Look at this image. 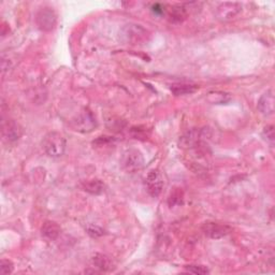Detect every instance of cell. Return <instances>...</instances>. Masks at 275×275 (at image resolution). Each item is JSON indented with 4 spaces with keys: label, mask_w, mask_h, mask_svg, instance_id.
<instances>
[{
    "label": "cell",
    "mask_w": 275,
    "mask_h": 275,
    "mask_svg": "<svg viewBox=\"0 0 275 275\" xmlns=\"http://www.w3.org/2000/svg\"><path fill=\"white\" fill-rule=\"evenodd\" d=\"M121 37L127 44L140 45L149 41L150 32L141 25L128 24L124 26L121 32Z\"/></svg>",
    "instance_id": "obj_2"
},
{
    "label": "cell",
    "mask_w": 275,
    "mask_h": 275,
    "mask_svg": "<svg viewBox=\"0 0 275 275\" xmlns=\"http://www.w3.org/2000/svg\"><path fill=\"white\" fill-rule=\"evenodd\" d=\"M152 11L155 14H158V15H160V14L164 13L165 6L163 4H160V3H155V4L152 5Z\"/></svg>",
    "instance_id": "obj_21"
},
{
    "label": "cell",
    "mask_w": 275,
    "mask_h": 275,
    "mask_svg": "<svg viewBox=\"0 0 275 275\" xmlns=\"http://www.w3.org/2000/svg\"><path fill=\"white\" fill-rule=\"evenodd\" d=\"M187 16V12L184 6L182 5H176L173 6L170 11V17L174 22H182L184 20Z\"/></svg>",
    "instance_id": "obj_15"
},
{
    "label": "cell",
    "mask_w": 275,
    "mask_h": 275,
    "mask_svg": "<svg viewBox=\"0 0 275 275\" xmlns=\"http://www.w3.org/2000/svg\"><path fill=\"white\" fill-rule=\"evenodd\" d=\"M96 126V118L87 109H84L71 119V127L79 132H90L95 129Z\"/></svg>",
    "instance_id": "obj_3"
},
{
    "label": "cell",
    "mask_w": 275,
    "mask_h": 275,
    "mask_svg": "<svg viewBox=\"0 0 275 275\" xmlns=\"http://www.w3.org/2000/svg\"><path fill=\"white\" fill-rule=\"evenodd\" d=\"M93 264L102 272H109L114 269V265L110 257L103 254H95L93 257Z\"/></svg>",
    "instance_id": "obj_13"
},
{
    "label": "cell",
    "mask_w": 275,
    "mask_h": 275,
    "mask_svg": "<svg viewBox=\"0 0 275 275\" xmlns=\"http://www.w3.org/2000/svg\"><path fill=\"white\" fill-rule=\"evenodd\" d=\"M14 270V266L12 262L8 259H2L0 262V273L1 274H11Z\"/></svg>",
    "instance_id": "obj_18"
},
{
    "label": "cell",
    "mask_w": 275,
    "mask_h": 275,
    "mask_svg": "<svg viewBox=\"0 0 275 275\" xmlns=\"http://www.w3.org/2000/svg\"><path fill=\"white\" fill-rule=\"evenodd\" d=\"M265 137L266 139L269 141V142L273 143L274 142V127L273 126H267L265 128Z\"/></svg>",
    "instance_id": "obj_20"
},
{
    "label": "cell",
    "mask_w": 275,
    "mask_h": 275,
    "mask_svg": "<svg viewBox=\"0 0 275 275\" xmlns=\"http://www.w3.org/2000/svg\"><path fill=\"white\" fill-rule=\"evenodd\" d=\"M57 23V15L55 11L48 6L41 8L36 14V24L42 31L53 30Z\"/></svg>",
    "instance_id": "obj_4"
},
{
    "label": "cell",
    "mask_w": 275,
    "mask_h": 275,
    "mask_svg": "<svg viewBox=\"0 0 275 275\" xmlns=\"http://www.w3.org/2000/svg\"><path fill=\"white\" fill-rule=\"evenodd\" d=\"M274 94L273 90H268L260 97L258 101V110L264 115H271L274 112Z\"/></svg>",
    "instance_id": "obj_10"
},
{
    "label": "cell",
    "mask_w": 275,
    "mask_h": 275,
    "mask_svg": "<svg viewBox=\"0 0 275 275\" xmlns=\"http://www.w3.org/2000/svg\"><path fill=\"white\" fill-rule=\"evenodd\" d=\"M202 231L206 237L213 240H218L229 235L231 232V227L221 223L207 222L202 225Z\"/></svg>",
    "instance_id": "obj_7"
},
{
    "label": "cell",
    "mask_w": 275,
    "mask_h": 275,
    "mask_svg": "<svg viewBox=\"0 0 275 275\" xmlns=\"http://www.w3.org/2000/svg\"><path fill=\"white\" fill-rule=\"evenodd\" d=\"M122 165L127 172H137L144 166L143 155L138 150H128L124 154Z\"/></svg>",
    "instance_id": "obj_5"
},
{
    "label": "cell",
    "mask_w": 275,
    "mask_h": 275,
    "mask_svg": "<svg viewBox=\"0 0 275 275\" xmlns=\"http://www.w3.org/2000/svg\"><path fill=\"white\" fill-rule=\"evenodd\" d=\"M23 135V128L18 123L14 121H8L2 125V137L9 143H14L19 140Z\"/></svg>",
    "instance_id": "obj_8"
},
{
    "label": "cell",
    "mask_w": 275,
    "mask_h": 275,
    "mask_svg": "<svg viewBox=\"0 0 275 275\" xmlns=\"http://www.w3.org/2000/svg\"><path fill=\"white\" fill-rule=\"evenodd\" d=\"M87 232H88V235L93 238H98V237H101L104 235V231L100 227H98V226H94V225L88 226Z\"/></svg>",
    "instance_id": "obj_19"
},
{
    "label": "cell",
    "mask_w": 275,
    "mask_h": 275,
    "mask_svg": "<svg viewBox=\"0 0 275 275\" xmlns=\"http://www.w3.org/2000/svg\"><path fill=\"white\" fill-rule=\"evenodd\" d=\"M60 227L57 223L53 221H46L41 228L42 237L46 239L47 241H55L60 235Z\"/></svg>",
    "instance_id": "obj_11"
},
{
    "label": "cell",
    "mask_w": 275,
    "mask_h": 275,
    "mask_svg": "<svg viewBox=\"0 0 275 275\" xmlns=\"http://www.w3.org/2000/svg\"><path fill=\"white\" fill-rule=\"evenodd\" d=\"M66 140L57 131L47 132L42 140V149L50 157L57 158L62 156L66 151Z\"/></svg>",
    "instance_id": "obj_1"
},
{
    "label": "cell",
    "mask_w": 275,
    "mask_h": 275,
    "mask_svg": "<svg viewBox=\"0 0 275 275\" xmlns=\"http://www.w3.org/2000/svg\"><path fill=\"white\" fill-rule=\"evenodd\" d=\"M242 11V4L239 2H224L218 5L217 16L223 20H228L237 16Z\"/></svg>",
    "instance_id": "obj_9"
},
{
    "label": "cell",
    "mask_w": 275,
    "mask_h": 275,
    "mask_svg": "<svg viewBox=\"0 0 275 275\" xmlns=\"http://www.w3.org/2000/svg\"><path fill=\"white\" fill-rule=\"evenodd\" d=\"M145 186L153 198H157L161 194L165 186L164 176L158 170H152L149 172L145 178Z\"/></svg>",
    "instance_id": "obj_6"
},
{
    "label": "cell",
    "mask_w": 275,
    "mask_h": 275,
    "mask_svg": "<svg viewBox=\"0 0 275 275\" xmlns=\"http://www.w3.org/2000/svg\"><path fill=\"white\" fill-rule=\"evenodd\" d=\"M183 192L182 190H175L173 192L170 197H169V206L170 207H175V206H181L183 203Z\"/></svg>",
    "instance_id": "obj_16"
},
{
    "label": "cell",
    "mask_w": 275,
    "mask_h": 275,
    "mask_svg": "<svg viewBox=\"0 0 275 275\" xmlns=\"http://www.w3.org/2000/svg\"><path fill=\"white\" fill-rule=\"evenodd\" d=\"M185 269L187 272L193 273V274L204 275V274L210 273L208 268L204 266H187V267H185Z\"/></svg>",
    "instance_id": "obj_17"
},
{
    "label": "cell",
    "mask_w": 275,
    "mask_h": 275,
    "mask_svg": "<svg viewBox=\"0 0 275 275\" xmlns=\"http://www.w3.org/2000/svg\"><path fill=\"white\" fill-rule=\"evenodd\" d=\"M172 94L175 96H184V95H189V94H194L195 91L199 89V86L196 85V84L192 83H174L170 87Z\"/></svg>",
    "instance_id": "obj_12"
},
{
    "label": "cell",
    "mask_w": 275,
    "mask_h": 275,
    "mask_svg": "<svg viewBox=\"0 0 275 275\" xmlns=\"http://www.w3.org/2000/svg\"><path fill=\"white\" fill-rule=\"evenodd\" d=\"M105 185L100 180H90L84 184V190L93 195H100L104 192Z\"/></svg>",
    "instance_id": "obj_14"
}]
</instances>
